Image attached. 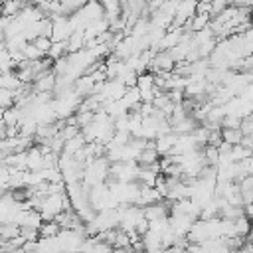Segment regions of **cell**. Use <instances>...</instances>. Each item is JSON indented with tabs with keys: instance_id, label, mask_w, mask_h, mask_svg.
<instances>
[{
	"instance_id": "6da1fadb",
	"label": "cell",
	"mask_w": 253,
	"mask_h": 253,
	"mask_svg": "<svg viewBox=\"0 0 253 253\" xmlns=\"http://www.w3.org/2000/svg\"><path fill=\"white\" fill-rule=\"evenodd\" d=\"M51 22H53V34H51L53 42H67L71 38V34L75 32L71 26V20L67 16H55V18H51Z\"/></svg>"
},
{
	"instance_id": "3957f363",
	"label": "cell",
	"mask_w": 253,
	"mask_h": 253,
	"mask_svg": "<svg viewBox=\"0 0 253 253\" xmlns=\"http://www.w3.org/2000/svg\"><path fill=\"white\" fill-rule=\"evenodd\" d=\"M144 217L148 221H162V219H168L170 217V210L164 204H154V206L144 208Z\"/></svg>"
},
{
	"instance_id": "277c9868",
	"label": "cell",
	"mask_w": 253,
	"mask_h": 253,
	"mask_svg": "<svg viewBox=\"0 0 253 253\" xmlns=\"http://www.w3.org/2000/svg\"><path fill=\"white\" fill-rule=\"evenodd\" d=\"M20 87H24V83L20 81V77H18V73H16V71H8V73H2V77H0V89L18 91Z\"/></svg>"
},
{
	"instance_id": "30bf717a",
	"label": "cell",
	"mask_w": 253,
	"mask_h": 253,
	"mask_svg": "<svg viewBox=\"0 0 253 253\" xmlns=\"http://www.w3.org/2000/svg\"><path fill=\"white\" fill-rule=\"evenodd\" d=\"M241 144H243L245 148L253 150V134H245V136H243V140H241Z\"/></svg>"
},
{
	"instance_id": "8992f818",
	"label": "cell",
	"mask_w": 253,
	"mask_h": 253,
	"mask_svg": "<svg viewBox=\"0 0 253 253\" xmlns=\"http://www.w3.org/2000/svg\"><path fill=\"white\" fill-rule=\"evenodd\" d=\"M20 233H22V229H20V225H16V223H6V225H2V227H0L2 243H6V241H12V239L20 237Z\"/></svg>"
},
{
	"instance_id": "7a4b0ae2",
	"label": "cell",
	"mask_w": 253,
	"mask_h": 253,
	"mask_svg": "<svg viewBox=\"0 0 253 253\" xmlns=\"http://www.w3.org/2000/svg\"><path fill=\"white\" fill-rule=\"evenodd\" d=\"M42 223H43V217H42V213H40L38 210H26V211L20 215V219H18V225H20V227H34V229H40Z\"/></svg>"
},
{
	"instance_id": "9c48e42d",
	"label": "cell",
	"mask_w": 253,
	"mask_h": 253,
	"mask_svg": "<svg viewBox=\"0 0 253 253\" xmlns=\"http://www.w3.org/2000/svg\"><path fill=\"white\" fill-rule=\"evenodd\" d=\"M241 125H243V119H239V117H229V115H225V119H223V123H221V128H241Z\"/></svg>"
},
{
	"instance_id": "5b68a950",
	"label": "cell",
	"mask_w": 253,
	"mask_h": 253,
	"mask_svg": "<svg viewBox=\"0 0 253 253\" xmlns=\"http://www.w3.org/2000/svg\"><path fill=\"white\" fill-rule=\"evenodd\" d=\"M243 130L241 128H221V138H223V142H227V144H231V146H237V144H241V140H243Z\"/></svg>"
},
{
	"instance_id": "52a82bcc",
	"label": "cell",
	"mask_w": 253,
	"mask_h": 253,
	"mask_svg": "<svg viewBox=\"0 0 253 253\" xmlns=\"http://www.w3.org/2000/svg\"><path fill=\"white\" fill-rule=\"evenodd\" d=\"M61 227L55 221H43L40 227V237H57Z\"/></svg>"
},
{
	"instance_id": "ba28073f",
	"label": "cell",
	"mask_w": 253,
	"mask_h": 253,
	"mask_svg": "<svg viewBox=\"0 0 253 253\" xmlns=\"http://www.w3.org/2000/svg\"><path fill=\"white\" fill-rule=\"evenodd\" d=\"M22 53H24V57H26V61H38V59H43L45 55L34 45V43H28L24 49H22Z\"/></svg>"
}]
</instances>
